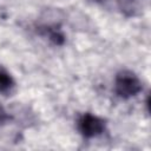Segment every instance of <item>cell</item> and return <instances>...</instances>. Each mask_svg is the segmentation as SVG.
Wrapping results in <instances>:
<instances>
[{
    "instance_id": "obj_1",
    "label": "cell",
    "mask_w": 151,
    "mask_h": 151,
    "mask_svg": "<svg viewBox=\"0 0 151 151\" xmlns=\"http://www.w3.org/2000/svg\"><path fill=\"white\" fill-rule=\"evenodd\" d=\"M143 88L142 81L132 71L123 70L117 73L114 80V91L118 97L129 99L137 96Z\"/></svg>"
},
{
    "instance_id": "obj_5",
    "label": "cell",
    "mask_w": 151,
    "mask_h": 151,
    "mask_svg": "<svg viewBox=\"0 0 151 151\" xmlns=\"http://www.w3.org/2000/svg\"><path fill=\"white\" fill-rule=\"evenodd\" d=\"M15 86L14 79L12 76L2 67H0V93L2 94H8L13 91Z\"/></svg>"
},
{
    "instance_id": "obj_2",
    "label": "cell",
    "mask_w": 151,
    "mask_h": 151,
    "mask_svg": "<svg viewBox=\"0 0 151 151\" xmlns=\"http://www.w3.org/2000/svg\"><path fill=\"white\" fill-rule=\"evenodd\" d=\"M105 120L92 113H84L78 119V130L85 138L100 136L105 131Z\"/></svg>"
},
{
    "instance_id": "obj_3",
    "label": "cell",
    "mask_w": 151,
    "mask_h": 151,
    "mask_svg": "<svg viewBox=\"0 0 151 151\" xmlns=\"http://www.w3.org/2000/svg\"><path fill=\"white\" fill-rule=\"evenodd\" d=\"M146 5V0H118V8L129 18L138 17L143 13Z\"/></svg>"
},
{
    "instance_id": "obj_7",
    "label": "cell",
    "mask_w": 151,
    "mask_h": 151,
    "mask_svg": "<svg viewBox=\"0 0 151 151\" xmlns=\"http://www.w3.org/2000/svg\"><path fill=\"white\" fill-rule=\"evenodd\" d=\"M92 2H96V4H103V2H105L106 0H91Z\"/></svg>"
},
{
    "instance_id": "obj_4",
    "label": "cell",
    "mask_w": 151,
    "mask_h": 151,
    "mask_svg": "<svg viewBox=\"0 0 151 151\" xmlns=\"http://www.w3.org/2000/svg\"><path fill=\"white\" fill-rule=\"evenodd\" d=\"M38 31L42 35L47 37L54 45H63L65 42V37H64L61 29L59 28V26H57L54 24L53 25H42L38 28Z\"/></svg>"
},
{
    "instance_id": "obj_6",
    "label": "cell",
    "mask_w": 151,
    "mask_h": 151,
    "mask_svg": "<svg viewBox=\"0 0 151 151\" xmlns=\"http://www.w3.org/2000/svg\"><path fill=\"white\" fill-rule=\"evenodd\" d=\"M8 120H11V116H9L8 112L0 105V126L4 125L5 123H7Z\"/></svg>"
}]
</instances>
